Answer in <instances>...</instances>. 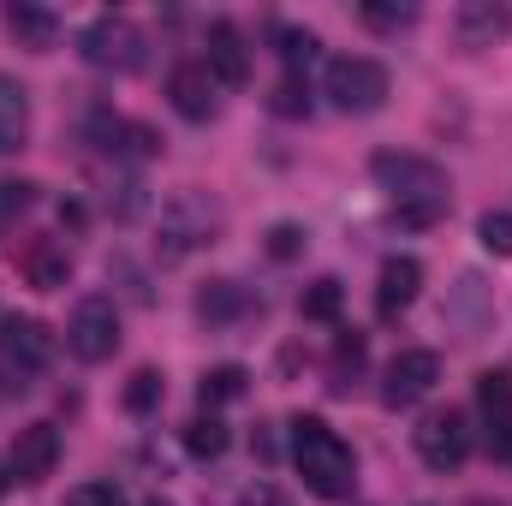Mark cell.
I'll return each mask as SVG.
<instances>
[{"label": "cell", "instance_id": "obj_14", "mask_svg": "<svg viewBox=\"0 0 512 506\" xmlns=\"http://www.w3.org/2000/svg\"><path fill=\"white\" fill-rule=\"evenodd\" d=\"M167 96H173V108H179L185 120H215V78H209V66H203V60L173 66Z\"/></svg>", "mask_w": 512, "mask_h": 506}, {"label": "cell", "instance_id": "obj_27", "mask_svg": "<svg viewBox=\"0 0 512 506\" xmlns=\"http://www.w3.org/2000/svg\"><path fill=\"white\" fill-rule=\"evenodd\" d=\"M477 239H483V251L512 256V215L507 209H489V215L477 221Z\"/></svg>", "mask_w": 512, "mask_h": 506}, {"label": "cell", "instance_id": "obj_32", "mask_svg": "<svg viewBox=\"0 0 512 506\" xmlns=\"http://www.w3.org/2000/svg\"><path fill=\"white\" fill-rule=\"evenodd\" d=\"M411 18H417V6H364V24H376V30H399Z\"/></svg>", "mask_w": 512, "mask_h": 506}, {"label": "cell", "instance_id": "obj_22", "mask_svg": "<svg viewBox=\"0 0 512 506\" xmlns=\"http://www.w3.org/2000/svg\"><path fill=\"white\" fill-rule=\"evenodd\" d=\"M185 453H191V459H221V453H227V423H221L215 411L191 417V423H185Z\"/></svg>", "mask_w": 512, "mask_h": 506}, {"label": "cell", "instance_id": "obj_8", "mask_svg": "<svg viewBox=\"0 0 512 506\" xmlns=\"http://www.w3.org/2000/svg\"><path fill=\"white\" fill-rule=\"evenodd\" d=\"M417 459L429 471H459L471 459V423H465V411H429L417 423Z\"/></svg>", "mask_w": 512, "mask_h": 506}, {"label": "cell", "instance_id": "obj_18", "mask_svg": "<svg viewBox=\"0 0 512 506\" xmlns=\"http://www.w3.org/2000/svg\"><path fill=\"white\" fill-rule=\"evenodd\" d=\"M6 30L18 36V48H54V36H60V24H54V12L48 6H30V0H18V6H6Z\"/></svg>", "mask_w": 512, "mask_h": 506}, {"label": "cell", "instance_id": "obj_10", "mask_svg": "<svg viewBox=\"0 0 512 506\" xmlns=\"http://www.w3.org/2000/svg\"><path fill=\"white\" fill-rule=\"evenodd\" d=\"M54 465H60V429H54V423H30V429H18V441L6 447L12 483H42Z\"/></svg>", "mask_w": 512, "mask_h": 506}, {"label": "cell", "instance_id": "obj_20", "mask_svg": "<svg viewBox=\"0 0 512 506\" xmlns=\"http://www.w3.org/2000/svg\"><path fill=\"white\" fill-rule=\"evenodd\" d=\"M197 316H203V322H233V316H245L239 280H209V286L197 292Z\"/></svg>", "mask_w": 512, "mask_h": 506}, {"label": "cell", "instance_id": "obj_17", "mask_svg": "<svg viewBox=\"0 0 512 506\" xmlns=\"http://www.w3.org/2000/svg\"><path fill=\"white\" fill-rule=\"evenodd\" d=\"M90 137H96L108 155H155V131L131 126L120 114H96V120H90Z\"/></svg>", "mask_w": 512, "mask_h": 506}, {"label": "cell", "instance_id": "obj_34", "mask_svg": "<svg viewBox=\"0 0 512 506\" xmlns=\"http://www.w3.org/2000/svg\"><path fill=\"white\" fill-rule=\"evenodd\" d=\"M6 483H12V471H6V459H0V495H6Z\"/></svg>", "mask_w": 512, "mask_h": 506}, {"label": "cell", "instance_id": "obj_3", "mask_svg": "<svg viewBox=\"0 0 512 506\" xmlns=\"http://www.w3.org/2000/svg\"><path fill=\"white\" fill-rule=\"evenodd\" d=\"M215 233H221V209L203 191H173L161 203V215H155V251H161V262H185L191 251L215 245Z\"/></svg>", "mask_w": 512, "mask_h": 506}, {"label": "cell", "instance_id": "obj_19", "mask_svg": "<svg viewBox=\"0 0 512 506\" xmlns=\"http://www.w3.org/2000/svg\"><path fill=\"white\" fill-rule=\"evenodd\" d=\"M30 137V96L18 78H0V155H12Z\"/></svg>", "mask_w": 512, "mask_h": 506}, {"label": "cell", "instance_id": "obj_21", "mask_svg": "<svg viewBox=\"0 0 512 506\" xmlns=\"http://www.w3.org/2000/svg\"><path fill=\"white\" fill-rule=\"evenodd\" d=\"M245 370L239 364H221V370H203L197 381V399H203V411H215V405H233V399H245Z\"/></svg>", "mask_w": 512, "mask_h": 506}, {"label": "cell", "instance_id": "obj_29", "mask_svg": "<svg viewBox=\"0 0 512 506\" xmlns=\"http://www.w3.org/2000/svg\"><path fill=\"white\" fill-rule=\"evenodd\" d=\"M30 191H36V185H24V179H0V233L30 209Z\"/></svg>", "mask_w": 512, "mask_h": 506}, {"label": "cell", "instance_id": "obj_6", "mask_svg": "<svg viewBox=\"0 0 512 506\" xmlns=\"http://www.w3.org/2000/svg\"><path fill=\"white\" fill-rule=\"evenodd\" d=\"M78 54L96 66V72H137L143 66V30L120 18V12H102L84 36H78Z\"/></svg>", "mask_w": 512, "mask_h": 506}, {"label": "cell", "instance_id": "obj_11", "mask_svg": "<svg viewBox=\"0 0 512 506\" xmlns=\"http://www.w3.org/2000/svg\"><path fill=\"white\" fill-rule=\"evenodd\" d=\"M477 405L489 423V453L512 465V376L507 370H483L477 376Z\"/></svg>", "mask_w": 512, "mask_h": 506}, {"label": "cell", "instance_id": "obj_2", "mask_svg": "<svg viewBox=\"0 0 512 506\" xmlns=\"http://www.w3.org/2000/svg\"><path fill=\"white\" fill-rule=\"evenodd\" d=\"M292 465H298L304 489L322 495V501H346L352 483H358L352 447H346L322 417H292Z\"/></svg>", "mask_w": 512, "mask_h": 506}, {"label": "cell", "instance_id": "obj_31", "mask_svg": "<svg viewBox=\"0 0 512 506\" xmlns=\"http://www.w3.org/2000/svg\"><path fill=\"white\" fill-rule=\"evenodd\" d=\"M66 506H126V495H120L114 483H78V489L66 495Z\"/></svg>", "mask_w": 512, "mask_h": 506}, {"label": "cell", "instance_id": "obj_4", "mask_svg": "<svg viewBox=\"0 0 512 506\" xmlns=\"http://www.w3.org/2000/svg\"><path fill=\"white\" fill-rule=\"evenodd\" d=\"M48 352H54V334L36 316H6L0 322V393H24L48 370Z\"/></svg>", "mask_w": 512, "mask_h": 506}, {"label": "cell", "instance_id": "obj_26", "mask_svg": "<svg viewBox=\"0 0 512 506\" xmlns=\"http://www.w3.org/2000/svg\"><path fill=\"white\" fill-rule=\"evenodd\" d=\"M274 42H280V60H286L292 72L316 60V36H310V30H292V24H280V30H274Z\"/></svg>", "mask_w": 512, "mask_h": 506}, {"label": "cell", "instance_id": "obj_12", "mask_svg": "<svg viewBox=\"0 0 512 506\" xmlns=\"http://www.w3.org/2000/svg\"><path fill=\"white\" fill-rule=\"evenodd\" d=\"M18 274H24V286H36V292H60L66 280H72V251L60 245V239H24L18 251Z\"/></svg>", "mask_w": 512, "mask_h": 506}, {"label": "cell", "instance_id": "obj_28", "mask_svg": "<svg viewBox=\"0 0 512 506\" xmlns=\"http://www.w3.org/2000/svg\"><path fill=\"white\" fill-rule=\"evenodd\" d=\"M155 405H161V376H155V370H137V376L126 381V411L143 417V411H155Z\"/></svg>", "mask_w": 512, "mask_h": 506}, {"label": "cell", "instance_id": "obj_25", "mask_svg": "<svg viewBox=\"0 0 512 506\" xmlns=\"http://www.w3.org/2000/svg\"><path fill=\"white\" fill-rule=\"evenodd\" d=\"M268 108H274L280 120H304V114H310V84H304L298 72H286V78L274 84V96H268Z\"/></svg>", "mask_w": 512, "mask_h": 506}, {"label": "cell", "instance_id": "obj_16", "mask_svg": "<svg viewBox=\"0 0 512 506\" xmlns=\"http://www.w3.org/2000/svg\"><path fill=\"white\" fill-rule=\"evenodd\" d=\"M507 30H512V18L501 0H465L459 6V42L465 48H495Z\"/></svg>", "mask_w": 512, "mask_h": 506}, {"label": "cell", "instance_id": "obj_1", "mask_svg": "<svg viewBox=\"0 0 512 506\" xmlns=\"http://www.w3.org/2000/svg\"><path fill=\"white\" fill-rule=\"evenodd\" d=\"M370 173H376V185L387 191V203H393L399 227H435V221L447 215L453 185H447V173H441L429 155H411V149H382V155L370 161Z\"/></svg>", "mask_w": 512, "mask_h": 506}, {"label": "cell", "instance_id": "obj_13", "mask_svg": "<svg viewBox=\"0 0 512 506\" xmlns=\"http://www.w3.org/2000/svg\"><path fill=\"white\" fill-rule=\"evenodd\" d=\"M203 66H209V78L215 84H245L251 78V48H245V36H239V24H209V36H203Z\"/></svg>", "mask_w": 512, "mask_h": 506}, {"label": "cell", "instance_id": "obj_5", "mask_svg": "<svg viewBox=\"0 0 512 506\" xmlns=\"http://www.w3.org/2000/svg\"><path fill=\"white\" fill-rule=\"evenodd\" d=\"M66 346H72L78 364H108L114 346H120V310H114V298H102V292L78 298V310L66 322Z\"/></svg>", "mask_w": 512, "mask_h": 506}, {"label": "cell", "instance_id": "obj_33", "mask_svg": "<svg viewBox=\"0 0 512 506\" xmlns=\"http://www.w3.org/2000/svg\"><path fill=\"white\" fill-rule=\"evenodd\" d=\"M239 506H292V501H286V495H280L274 483H251V489L239 495Z\"/></svg>", "mask_w": 512, "mask_h": 506}, {"label": "cell", "instance_id": "obj_23", "mask_svg": "<svg viewBox=\"0 0 512 506\" xmlns=\"http://www.w3.org/2000/svg\"><path fill=\"white\" fill-rule=\"evenodd\" d=\"M298 310H304L310 322H334V316L346 310V292H340V280H316V286H304Z\"/></svg>", "mask_w": 512, "mask_h": 506}, {"label": "cell", "instance_id": "obj_24", "mask_svg": "<svg viewBox=\"0 0 512 506\" xmlns=\"http://www.w3.org/2000/svg\"><path fill=\"white\" fill-rule=\"evenodd\" d=\"M358 370H364V340H358V334H340V346H334V370H328V387H334V393H346V387L358 381Z\"/></svg>", "mask_w": 512, "mask_h": 506}, {"label": "cell", "instance_id": "obj_7", "mask_svg": "<svg viewBox=\"0 0 512 506\" xmlns=\"http://www.w3.org/2000/svg\"><path fill=\"white\" fill-rule=\"evenodd\" d=\"M328 102L340 114H376L387 102V72L382 60H364V54H340L328 66Z\"/></svg>", "mask_w": 512, "mask_h": 506}, {"label": "cell", "instance_id": "obj_15", "mask_svg": "<svg viewBox=\"0 0 512 506\" xmlns=\"http://www.w3.org/2000/svg\"><path fill=\"white\" fill-rule=\"evenodd\" d=\"M417 292H423V262H417V256H387L382 286H376V310H382V316H399V310L417 304Z\"/></svg>", "mask_w": 512, "mask_h": 506}, {"label": "cell", "instance_id": "obj_9", "mask_svg": "<svg viewBox=\"0 0 512 506\" xmlns=\"http://www.w3.org/2000/svg\"><path fill=\"white\" fill-rule=\"evenodd\" d=\"M441 381V358L435 352H423V346H411V352H399L393 364H387V376H382V405H417L429 387Z\"/></svg>", "mask_w": 512, "mask_h": 506}, {"label": "cell", "instance_id": "obj_30", "mask_svg": "<svg viewBox=\"0 0 512 506\" xmlns=\"http://www.w3.org/2000/svg\"><path fill=\"white\" fill-rule=\"evenodd\" d=\"M298 251H304V227H292V221L268 227V256H274V262H292Z\"/></svg>", "mask_w": 512, "mask_h": 506}]
</instances>
